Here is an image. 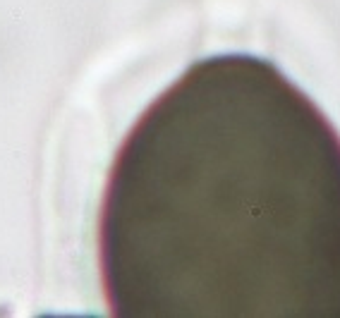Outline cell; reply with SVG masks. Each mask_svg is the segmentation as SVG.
I'll return each mask as SVG.
<instances>
[{
	"mask_svg": "<svg viewBox=\"0 0 340 318\" xmlns=\"http://www.w3.org/2000/svg\"><path fill=\"white\" fill-rule=\"evenodd\" d=\"M118 318H340V134L273 62H194L132 125L98 213Z\"/></svg>",
	"mask_w": 340,
	"mask_h": 318,
	"instance_id": "obj_1",
	"label": "cell"
}]
</instances>
